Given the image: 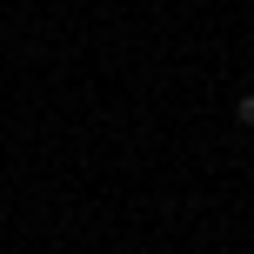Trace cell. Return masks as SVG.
I'll use <instances>...</instances> for the list:
<instances>
[{
  "label": "cell",
  "instance_id": "cell-1",
  "mask_svg": "<svg viewBox=\"0 0 254 254\" xmlns=\"http://www.w3.org/2000/svg\"><path fill=\"white\" fill-rule=\"evenodd\" d=\"M234 121H241V127H254V94H241V101H234Z\"/></svg>",
  "mask_w": 254,
  "mask_h": 254
}]
</instances>
